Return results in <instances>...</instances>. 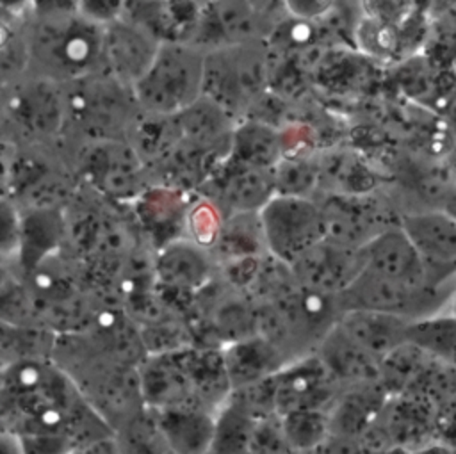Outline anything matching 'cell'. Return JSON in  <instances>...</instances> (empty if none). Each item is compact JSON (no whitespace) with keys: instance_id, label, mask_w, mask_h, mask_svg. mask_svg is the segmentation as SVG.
I'll return each instance as SVG.
<instances>
[{"instance_id":"f546056e","label":"cell","mask_w":456,"mask_h":454,"mask_svg":"<svg viewBox=\"0 0 456 454\" xmlns=\"http://www.w3.org/2000/svg\"><path fill=\"white\" fill-rule=\"evenodd\" d=\"M2 11L4 20L12 18L11 23H18V20H25L27 12L30 16V0H2Z\"/></svg>"},{"instance_id":"484cf974","label":"cell","mask_w":456,"mask_h":454,"mask_svg":"<svg viewBox=\"0 0 456 454\" xmlns=\"http://www.w3.org/2000/svg\"><path fill=\"white\" fill-rule=\"evenodd\" d=\"M335 5L337 0H281L283 12L303 23H315L328 18Z\"/></svg>"},{"instance_id":"e0dca14e","label":"cell","mask_w":456,"mask_h":454,"mask_svg":"<svg viewBox=\"0 0 456 454\" xmlns=\"http://www.w3.org/2000/svg\"><path fill=\"white\" fill-rule=\"evenodd\" d=\"M221 351L232 390L262 381L290 361L276 344L258 331L226 344Z\"/></svg>"},{"instance_id":"603a6c76","label":"cell","mask_w":456,"mask_h":454,"mask_svg":"<svg viewBox=\"0 0 456 454\" xmlns=\"http://www.w3.org/2000/svg\"><path fill=\"white\" fill-rule=\"evenodd\" d=\"M287 442L292 452L319 450L330 436V420L324 409H301L281 415Z\"/></svg>"},{"instance_id":"4316f807","label":"cell","mask_w":456,"mask_h":454,"mask_svg":"<svg viewBox=\"0 0 456 454\" xmlns=\"http://www.w3.org/2000/svg\"><path fill=\"white\" fill-rule=\"evenodd\" d=\"M125 0H78L77 12L96 23V25H109L123 16Z\"/></svg>"},{"instance_id":"277c9868","label":"cell","mask_w":456,"mask_h":454,"mask_svg":"<svg viewBox=\"0 0 456 454\" xmlns=\"http://www.w3.org/2000/svg\"><path fill=\"white\" fill-rule=\"evenodd\" d=\"M4 121L14 144H52L64 132L61 84L25 73L4 84Z\"/></svg>"},{"instance_id":"ba28073f","label":"cell","mask_w":456,"mask_h":454,"mask_svg":"<svg viewBox=\"0 0 456 454\" xmlns=\"http://www.w3.org/2000/svg\"><path fill=\"white\" fill-rule=\"evenodd\" d=\"M281 0H210L201 7L191 43L214 50L258 43L273 28L271 12Z\"/></svg>"},{"instance_id":"8fae6325","label":"cell","mask_w":456,"mask_h":454,"mask_svg":"<svg viewBox=\"0 0 456 454\" xmlns=\"http://www.w3.org/2000/svg\"><path fill=\"white\" fill-rule=\"evenodd\" d=\"M289 269L297 285L338 296L363 269V256L360 247L322 239L289 263Z\"/></svg>"},{"instance_id":"8992f818","label":"cell","mask_w":456,"mask_h":454,"mask_svg":"<svg viewBox=\"0 0 456 454\" xmlns=\"http://www.w3.org/2000/svg\"><path fill=\"white\" fill-rule=\"evenodd\" d=\"M256 45L260 41L221 46L205 53L203 96L232 116L244 110L264 85L265 61Z\"/></svg>"},{"instance_id":"cb8c5ba5","label":"cell","mask_w":456,"mask_h":454,"mask_svg":"<svg viewBox=\"0 0 456 454\" xmlns=\"http://www.w3.org/2000/svg\"><path fill=\"white\" fill-rule=\"evenodd\" d=\"M278 194L315 196L319 189V164L306 158H280L273 167Z\"/></svg>"},{"instance_id":"44dd1931","label":"cell","mask_w":456,"mask_h":454,"mask_svg":"<svg viewBox=\"0 0 456 454\" xmlns=\"http://www.w3.org/2000/svg\"><path fill=\"white\" fill-rule=\"evenodd\" d=\"M256 420L258 417H255L230 393L228 399L216 409L210 452H249Z\"/></svg>"},{"instance_id":"52a82bcc","label":"cell","mask_w":456,"mask_h":454,"mask_svg":"<svg viewBox=\"0 0 456 454\" xmlns=\"http://www.w3.org/2000/svg\"><path fill=\"white\" fill-rule=\"evenodd\" d=\"M144 167V158L126 139L78 144V173L112 201H134L148 189Z\"/></svg>"},{"instance_id":"d6986e66","label":"cell","mask_w":456,"mask_h":454,"mask_svg":"<svg viewBox=\"0 0 456 454\" xmlns=\"http://www.w3.org/2000/svg\"><path fill=\"white\" fill-rule=\"evenodd\" d=\"M151 411L171 452H210L214 411L201 406L151 408Z\"/></svg>"},{"instance_id":"2e32d148","label":"cell","mask_w":456,"mask_h":454,"mask_svg":"<svg viewBox=\"0 0 456 454\" xmlns=\"http://www.w3.org/2000/svg\"><path fill=\"white\" fill-rule=\"evenodd\" d=\"M340 386L379 381L381 361L354 342L337 322L315 349Z\"/></svg>"},{"instance_id":"9a60e30c","label":"cell","mask_w":456,"mask_h":454,"mask_svg":"<svg viewBox=\"0 0 456 454\" xmlns=\"http://www.w3.org/2000/svg\"><path fill=\"white\" fill-rule=\"evenodd\" d=\"M207 251V247L185 237L159 247L153 262L157 285L176 294L201 292L212 280L216 263Z\"/></svg>"},{"instance_id":"5bb4252c","label":"cell","mask_w":456,"mask_h":454,"mask_svg":"<svg viewBox=\"0 0 456 454\" xmlns=\"http://www.w3.org/2000/svg\"><path fill=\"white\" fill-rule=\"evenodd\" d=\"M66 235L68 219L62 207L20 208V235L12 269L18 274L28 272L45 258L59 253L64 246Z\"/></svg>"},{"instance_id":"7c38bea8","label":"cell","mask_w":456,"mask_h":454,"mask_svg":"<svg viewBox=\"0 0 456 454\" xmlns=\"http://www.w3.org/2000/svg\"><path fill=\"white\" fill-rule=\"evenodd\" d=\"M160 41L126 18L103 27V71L128 87L151 64Z\"/></svg>"},{"instance_id":"5b68a950","label":"cell","mask_w":456,"mask_h":454,"mask_svg":"<svg viewBox=\"0 0 456 454\" xmlns=\"http://www.w3.org/2000/svg\"><path fill=\"white\" fill-rule=\"evenodd\" d=\"M258 219L267 253L287 265L326 239L324 215L315 196L274 192L258 210Z\"/></svg>"},{"instance_id":"30bf717a","label":"cell","mask_w":456,"mask_h":454,"mask_svg":"<svg viewBox=\"0 0 456 454\" xmlns=\"http://www.w3.org/2000/svg\"><path fill=\"white\" fill-rule=\"evenodd\" d=\"M429 287H411L374 271L362 269L360 274L338 294L340 308L346 310H372L401 315L411 320L426 313V304L431 301Z\"/></svg>"},{"instance_id":"9c48e42d","label":"cell","mask_w":456,"mask_h":454,"mask_svg":"<svg viewBox=\"0 0 456 454\" xmlns=\"http://www.w3.org/2000/svg\"><path fill=\"white\" fill-rule=\"evenodd\" d=\"M271 379L274 409L280 415L301 409L326 411L342 388L317 353L287 361Z\"/></svg>"},{"instance_id":"7a4b0ae2","label":"cell","mask_w":456,"mask_h":454,"mask_svg":"<svg viewBox=\"0 0 456 454\" xmlns=\"http://www.w3.org/2000/svg\"><path fill=\"white\" fill-rule=\"evenodd\" d=\"M64 132L78 144L126 139L141 116L132 87L105 71L61 84Z\"/></svg>"},{"instance_id":"f1b7e54d","label":"cell","mask_w":456,"mask_h":454,"mask_svg":"<svg viewBox=\"0 0 456 454\" xmlns=\"http://www.w3.org/2000/svg\"><path fill=\"white\" fill-rule=\"evenodd\" d=\"M78 0H30V16L52 18L75 14Z\"/></svg>"},{"instance_id":"ffe728a7","label":"cell","mask_w":456,"mask_h":454,"mask_svg":"<svg viewBox=\"0 0 456 454\" xmlns=\"http://www.w3.org/2000/svg\"><path fill=\"white\" fill-rule=\"evenodd\" d=\"M428 271L456 263V219L442 212L408 214L401 219ZM431 278V276H429Z\"/></svg>"},{"instance_id":"7402d4cb","label":"cell","mask_w":456,"mask_h":454,"mask_svg":"<svg viewBox=\"0 0 456 454\" xmlns=\"http://www.w3.org/2000/svg\"><path fill=\"white\" fill-rule=\"evenodd\" d=\"M226 157L240 164L271 169L280 160V144L269 128L256 123H246L233 130L232 146Z\"/></svg>"},{"instance_id":"d4e9b609","label":"cell","mask_w":456,"mask_h":454,"mask_svg":"<svg viewBox=\"0 0 456 454\" xmlns=\"http://www.w3.org/2000/svg\"><path fill=\"white\" fill-rule=\"evenodd\" d=\"M249 452H292L280 413H271L256 420Z\"/></svg>"},{"instance_id":"83f0119b","label":"cell","mask_w":456,"mask_h":454,"mask_svg":"<svg viewBox=\"0 0 456 454\" xmlns=\"http://www.w3.org/2000/svg\"><path fill=\"white\" fill-rule=\"evenodd\" d=\"M365 18L394 25L408 7V0H360Z\"/></svg>"},{"instance_id":"ac0fdd59","label":"cell","mask_w":456,"mask_h":454,"mask_svg":"<svg viewBox=\"0 0 456 454\" xmlns=\"http://www.w3.org/2000/svg\"><path fill=\"white\" fill-rule=\"evenodd\" d=\"M410 322L406 317L372 310H346L338 319L342 329L379 361L408 342Z\"/></svg>"},{"instance_id":"4fadbf2b","label":"cell","mask_w":456,"mask_h":454,"mask_svg":"<svg viewBox=\"0 0 456 454\" xmlns=\"http://www.w3.org/2000/svg\"><path fill=\"white\" fill-rule=\"evenodd\" d=\"M363 269L411 287H429V271L403 226L385 228L362 247Z\"/></svg>"},{"instance_id":"6da1fadb","label":"cell","mask_w":456,"mask_h":454,"mask_svg":"<svg viewBox=\"0 0 456 454\" xmlns=\"http://www.w3.org/2000/svg\"><path fill=\"white\" fill-rule=\"evenodd\" d=\"M27 73L66 84L103 71V27L78 12L68 16H28L23 27Z\"/></svg>"},{"instance_id":"3957f363","label":"cell","mask_w":456,"mask_h":454,"mask_svg":"<svg viewBox=\"0 0 456 454\" xmlns=\"http://www.w3.org/2000/svg\"><path fill=\"white\" fill-rule=\"evenodd\" d=\"M205 50L191 41L160 43L132 91L142 114L175 116L203 96Z\"/></svg>"}]
</instances>
